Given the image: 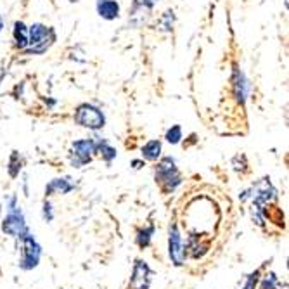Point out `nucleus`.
<instances>
[{"label":"nucleus","mask_w":289,"mask_h":289,"mask_svg":"<svg viewBox=\"0 0 289 289\" xmlns=\"http://www.w3.org/2000/svg\"><path fill=\"white\" fill-rule=\"evenodd\" d=\"M151 277H153V272H151L149 265L144 260H137L134 265V272H132L129 289H149Z\"/></svg>","instance_id":"8"},{"label":"nucleus","mask_w":289,"mask_h":289,"mask_svg":"<svg viewBox=\"0 0 289 289\" xmlns=\"http://www.w3.org/2000/svg\"><path fill=\"white\" fill-rule=\"evenodd\" d=\"M277 286H279V281H277L276 274H268V276L263 277L260 289H277Z\"/></svg>","instance_id":"19"},{"label":"nucleus","mask_w":289,"mask_h":289,"mask_svg":"<svg viewBox=\"0 0 289 289\" xmlns=\"http://www.w3.org/2000/svg\"><path fill=\"white\" fill-rule=\"evenodd\" d=\"M20 170H21V158H20V154L14 151L11 159H9V175H11L12 178H16L17 175H20Z\"/></svg>","instance_id":"16"},{"label":"nucleus","mask_w":289,"mask_h":289,"mask_svg":"<svg viewBox=\"0 0 289 289\" xmlns=\"http://www.w3.org/2000/svg\"><path fill=\"white\" fill-rule=\"evenodd\" d=\"M7 216L6 220L2 222V230L6 232L9 236H14V238L21 239L23 236L28 234V225H26V220H25V215H23L21 208L17 206V197L12 196L11 200H9V205H7Z\"/></svg>","instance_id":"1"},{"label":"nucleus","mask_w":289,"mask_h":289,"mask_svg":"<svg viewBox=\"0 0 289 289\" xmlns=\"http://www.w3.org/2000/svg\"><path fill=\"white\" fill-rule=\"evenodd\" d=\"M153 232H154V227H149V229H144V230L139 232V236H137V243H139L140 248H146V246L151 243Z\"/></svg>","instance_id":"17"},{"label":"nucleus","mask_w":289,"mask_h":289,"mask_svg":"<svg viewBox=\"0 0 289 289\" xmlns=\"http://www.w3.org/2000/svg\"><path fill=\"white\" fill-rule=\"evenodd\" d=\"M44 219H45L47 222H50L52 219H54V213H52V206H50L49 201L44 203Z\"/></svg>","instance_id":"21"},{"label":"nucleus","mask_w":289,"mask_h":289,"mask_svg":"<svg viewBox=\"0 0 289 289\" xmlns=\"http://www.w3.org/2000/svg\"><path fill=\"white\" fill-rule=\"evenodd\" d=\"M75 121L78 125L85 127V129L90 130H99L104 127L106 123V118H104L102 111L97 110L96 106H90V104H82V106L77 107L75 111Z\"/></svg>","instance_id":"4"},{"label":"nucleus","mask_w":289,"mask_h":289,"mask_svg":"<svg viewBox=\"0 0 289 289\" xmlns=\"http://www.w3.org/2000/svg\"><path fill=\"white\" fill-rule=\"evenodd\" d=\"M69 178H54L49 186L45 187V194L47 196H52L54 192H61V194H68L69 191H73V184L68 182Z\"/></svg>","instance_id":"12"},{"label":"nucleus","mask_w":289,"mask_h":289,"mask_svg":"<svg viewBox=\"0 0 289 289\" xmlns=\"http://www.w3.org/2000/svg\"><path fill=\"white\" fill-rule=\"evenodd\" d=\"M170 144H178L180 139H182V129L178 125H173L172 129L167 132V137H165Z\"/></svg>","instance_id":"18"},{"label":"nucleus","mask_w":289,"mask_h":289,"mask_svg":"<svg viewBox=\"0 0 289 289\" xmlns=\"http://www.w3.org/2000/svg\"><path fill=\"white\" fill-rule=\"evenodd\" d=\"M156 180L159 182V186L165 189V191H173L175 187L182 182V177H180L177 167H175V159L167 156V158L161 159V163L158 165V170H156Z\"/></svg>","instance_id":"2"},{"label":"nucleus","mask_w":289,"mask_h":289,"mask_svg":"<svg viewBox=\"0 0 289 289\" xmlns=\"http://www.w3.org/2000/svg\"><path fill=\"white\" fill-rule=\"evenodd\" d=\"M14 42H16V47H20V49H26L28 47V28L25 23L17 21L16 25H14Z\"/></svg>","instance_id":"13"},{"label":"nucleus","mask_w":289,"mask_h":289,"mask_svg":"<svg viewBox=\"0 0 289 289\" xmlns=\"http://www.w3.org/2000/svg\"><path fill=\"white\" fill-rule=\"evenodd\" d=\"M258 276H260V272L257 270V272H253L251 276L246 279V282H244V286L241 287V289H255L257 287V282H258Z\"/></svg>","instance_id":"20"},{"label":"nucleus","mask_w":289,"mask_h":289,"mask_svg":"<svg viewBox=\"0 0 289 289\" xmlns=\"http://www.w3.org/2000/svg\"><path fill=\"white\" fill-rule=\"evenodd\" d=\"M54 40V33L50 28L44 26L42 23H35L28 28V45H31L30 52L37 54V52H44L49 47L50 42Z\"/></svg>","instance_id":"5"},{"label":"nucleus","mask_w":289,"mask_h":289,"mask_svg":"<svg viewBox=\"0 0 289 289\" xmlns=\"http://www.w3.org/2000/svg\"><path fill=\"white\" fill-rule=\"evenodd\" d=\"M168 255L170 260L173 262V265H184L186 262V249H184L182 244V236H180V230L177 224L170 225V238H168Z\"/></svg>","instance_id":"7"},{"label":"nucleus","mask_w":289,"mask_h":289,"mask_svg":"<svg viewBox=\"0 0 289 289\" xmlns=\"http://www.w3.org/2000/svg\"><path fill=\"white\" fill-rule=\"evenodd\" d=\"M158 0H134V6H132L130 20L134 23L139 16H148V12L153 11Z\"/></svg>","instance_id":"11"},{"label":"nucleus","mask_w":289,"mask_h":289,"mask_svg":"<svg viewBox=\"0 0 289 289\" xmlns=\"http://www.w3.org/2000/svg\"><path fill=\"white\" fill-rule=\"evenodd\" d=\"M96 151H101V156H102V159H106L107 163H111L113 159L116 158V149L115 148H111L107 142H99V146H96Z\"/></svg>","instance_id":"15"},{"label":"nucleus","mask_w":289,"mask_h":289,"mask_svg":"<svg viewBox=\"0 0 289 289\" xmlns=\"http://www.w3.org/2000/svg\"><path fill=\"white\" fill-rule=\"evenodd\" d=\"M161 142L159 140H149L148 144L142 148V158L148 161H156L161 156Z\"/></svg>","instance_id":"14"},{"label":"nucleus","mask_w":289,"mask_h":289,"mask_svg":"<svg viewBox=\"0 0 289 289\" xmlns=\"http://www.w3.org/2000/svg\"><path fill=\"white\" fill-rule=\"evenodd\" d=\"M4 30V21H2V16H0V31Z\"/></svg>","instance_id":"22"},{"label":"nucleus","mask_w":289,"mask_h":289,"mask_svg":"<svg viewBox=\"0 0 289 289\" xmlns=\"http://www.w3.org/2000/svg\"><path fill=\"white\" fill-rule=\"evenodd\" d=\"M21 260H20V267L23 270H31L35 268L40 262L42 257V246L37 243V239L28 232L21 238Z\"/></svg>","instance_id":"3"},{"label":"nucleus","mask_w":289,"mask_h":289,"mask_svg":"<svg viewBox=\"0 0 289 289\" xmlns=\"http://www.w3.org/2000/svg\"><path fill=\"white\" fill-rule=\"evenodd\" d=\"M99 16L107 21H113L120 16V4L116 0H97Z\"/></svg>","instance_id":"10"},{"label":"nucleus","mask_w":289,"mask_h":289,"mask_svg":"<svg viewBox=\"0 0 289 289\" xmlns=\"http://www.w3.org/2000/svg\"><path fill=\"white\" fill-rule=\"evenodd\" d=\"M96 153V144L90 139H83V140H77L71 148V165L73 167H83L92 161V156Z\"/></svg>","instance_id":"6"},{"label":"nucleus","mask_w":289,"mask_h":289,"mask_svg":"<svg viewBox=\"0 0 289 289\" xmlns=\"http://www.w3.org/2000/svg\"><path fill=\"white\" fill-rule=\"evenodd\" d=\"M234 94L241 104L246 102L248 94H249V83H248V80H246L244 73L239 68L234 69Z\"/></svg>","instance_id":"9"}]
</instances>
